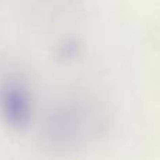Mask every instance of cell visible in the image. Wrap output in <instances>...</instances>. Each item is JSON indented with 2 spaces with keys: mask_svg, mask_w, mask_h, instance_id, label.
<instances>
[{
  "mask_svg": "<svg viewBox=\"0 0 160 160\" xmlns=\"http://www.w3.org/2000/svg\"><path fill=\"white\" fill-rule=\"evenodd\" d=\"M0 110L13 128H24L31 118V97L24 83L8 76L0 83Z\"/></svg>",
  "mask_w": 160,
  "mask_h": 160,
  "instance_id": "cell-1",
  "label": "cell"
}]
</instances>
